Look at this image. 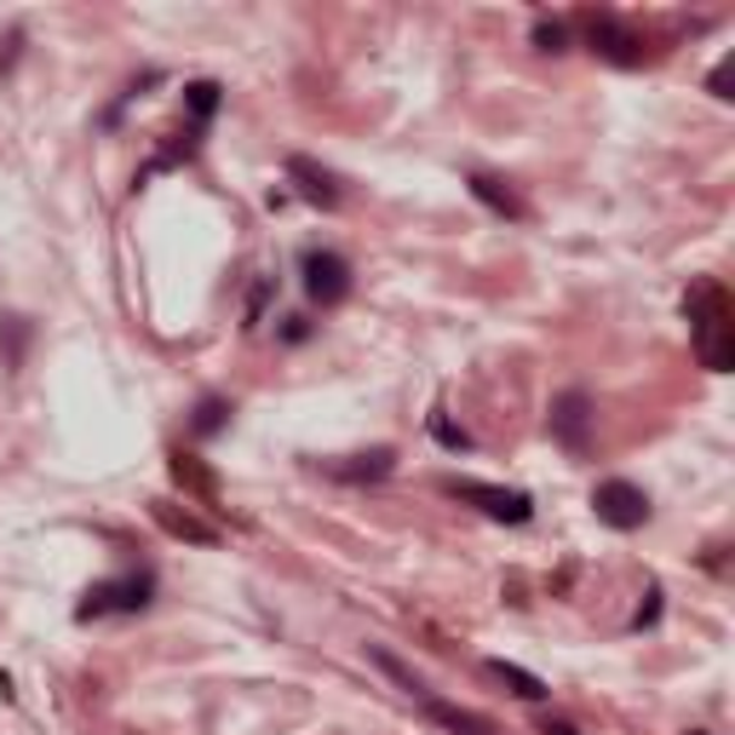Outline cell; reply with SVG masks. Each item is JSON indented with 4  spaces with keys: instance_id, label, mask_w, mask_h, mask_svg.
Masks as SVG:
<instances>
[{
    "instance_id": "cell-20",
    "label": "cell",
    "mask_w": 735,
    "mask_h": 735,
    "mask_svg": "<svg viewBox=\"0 0 735 735\" xmlns=\"http://www.w3.org/2000/svg\"><path fill=\"white\" fill-rule=\"evenodd\" d=\"M689 735H707V729H689Z\"/></svg>"
},
{
    "instance_id": "cell-6",
    "label": "cell",
    "mask_w": 735,
    "mask_h": 735,
    "mask_svg": "<svg viewBox=\"0 0 735 735\" xmlns=\"http://www.w3.org/2000/svg\"><path fill=\"white\" fill-rule=\"evenodd\" d=\"M150 604V581L144 575H127V581H104L87 592L81 615H110V610H144Z\"/></svg>"
},
{
    "instance_id": "cell-12",
    "label": "cell",
    "mask_w": 735,
    "mask_h": 735,
    "mask_svg": "<svg viewBox=\"0 0 735 735\" xmlns=\"http://www.w3.org/2000/svg\"><path fill=\"white\" fill-rule=\"evenodd\" d=\"M472 195H477L483 208L506 213V219H517V213H523V202L512 195V184H500V179H489V173H472Z\"/></svg>"
},
{
    "instance_id": "cell-19",
    "label": "cell",
    "mask_w": 735,
    "mask_h": 735,
    "mask_svg": "<svg viewBox=\"0 0 735 735\" xmlns=\"http://www.w3.org/2000/svg\"><path fill=\"white\" fill-rule=\"evenodd\" d=\"M541 735H581L570 718H541Z\"/></svg>"
},
{
    "instance_id": "cell-1",
    "label": "cell",
    "mask_w": 735,
    "mask_h": 735,
    "mask_svg": "<svg viewBox=\"0 0 735 735\" xmlns=\"http://www.w3.org/2000/svg\"><path fill=\"white\" fill-rule=\"evenodd\" d=\"M689 322H695V345H701V362L713 368V374H724L729 368V299L718 282H701L689 293Z\"/></svg>"
},
{
    "instance_id": "cell-18",
    "label": "cell",
    "mask_w": 735,
    "mask_h": 735,
    "mask_svg": "<svg viewBox=\"0 0 735 735\" xmlns=\"http://www.w3.org/2000/svg\"><path fill=\"white\" fill-rule=\"evenodd\" d=\"M264 299H271V276H264V282H253V299H248V328L264 316Z\"/></svg>"
},
{
    "instance_id": "cell-7",
    "label": "cell",
    "mask_w": 735,
    "mask_h": 735,
    "mask_svg": "<svg viewBox=\"0 0 735 735\" xmlns=\"http://www.w3.org/2000/svg\"><path fill=\"white\" fill-rule=\"evenodd\" d=\"M586 431H592V403L586 391H563L552 403V437L570 443V449H586Z\"/></svg>"
},
{
    "instance_id": "cell-13",
    "label": "cell",
    "mask_w": 735,
    "mask_h": 735,
    "mask_svg": "<svg viewBox=\"0 0 735 735\" xmlns=\"http://www.w3.org/2000/svg\"><path fill=\"white\" fill-rule=\"evenodd\" d=\"M173 477H179V489H190V494H202V500H213L219 494V483H213V472L202 460H190V454H173Z\"/></svg>"
},
{
    "instance_id": "cell-2",
    "label": "cell",
    "mask_w": 735,
    "mask_h": 735,
    "mask_svg": "<svg viewBox=\"0 0 735 735\" xmlns=\"http://www.w3.org/2000/svg\"><path fill=\"white\" fill-rule=\"evenodd\" d=\"M454 500H465V506H477L483 517H494V523H528V494L523 489H500V483H477V477H449L443 483Z\"/></svg>"
},
{
    "instance_id": "cell-17",
    "label": "cell",
    "mask_w": 735,
    "mask_h": 735,
    "mask_svg": "<svg viewBox=\"0 0 735 735\" xmlns=\"http://www.w3.org/2000/svg\"><path fill=\"white\" fill-rule=\"evenodd\" d=\"M224 414H230V409L219 403V396H208V403L195 409V431H202V437H208V431H219V425H224Z\"/></svg>"
},
{
    "instance_id": "cell-14",
    "label": "cell",
    "mask_w": 735,
    "mask_h": 735,
    "mask_svg": "<svg viewBox=\"0 0 735 735\" xmlns=\"http://www.w3.org/2000/svg\"><path fill=\"white\" fill-rule=\"evenodd\" d=\"M368 655H374V666H380V673H385V678H391L396 689H409L414 701H425V695H431V689H425V684H420V678H414V673H409V666L396 661L391 650H368Z\"/></svg>"
},
{
    "instance_id": "cell-9",
    "label": "cell",
    "mask_w": 735,
    "mask_h": 735,
    "mask_svg": "<svg viewBox=\"0 0 735 735\" xmlns=\"http://www.w3.org/2000/svg\"><path fill=\"white\" fill-rule=\"evenodd\" d=\"M288 173L299 179V190H305L316 208H340V184H333V173H328V167H316L311 155H293Z\"/></svg>"
},
{
    "instance_id": "cell-15",
    "label": "cell",
    "mask_w": 735,
    "mask_h": 735,
    "mask_svg": "<svg viewBox=\"0 0 735 735\" xmlns=\"http://www.w3.org/2000/svg\"><path fill=\"white\" fill-rule=\"evenodd\" d=\"M534 47H541V52H570V29H563V23H534Z\"/></svg>"
},
{
    "instance_id": "cell-11",
    "label": "cell",
    "mask_w": 735,
    "mask_h": 735,
    "mask_svg": "<svg viewBox=\"0 0 735 735\" xmlns=\"http://www.w3.org/2000/svg\"><path fill=\"white\" fill-rule=\"evenodd\" d=\"M385 472H391V449L351 454V465H328V477H345V483H380Z\"/></svg>"
},
{
    "instance_id": "cell-10",
    "label": "cell",
    "mask_w": 735,
    "mask_h": 735,
    "mask_svg": "<svg viewBox=\"0 0 735 735\" xmlns=\"http://www.w3.org/2000/svg\"><path fill=\"white\" fill-rule=\"evenodd\" d=\"M489 678H500V684H506L512 695H523V701H546V695H552V689L534 678L528 666H517V661H489Z\"/></svg>"
},
{
    "instance_id": "cell-3",
    "label": "cell",
    "mask_w": 735,
    "mask_h": 735,
    "mask_svg": "<svg viewBox=\"0 0 735 735\" xmlns=\"http://www.w3.org/2000/svg\"><path fill=\"white\" fill-rule=\"evenodd\" d=\"M592 506H597V517H604L610 528H644L650 523V494L638 483H626V477L597 483L592 489Z\"/></svg>"
},
{
    "instance_id": "cell-5",
    "label": "cell",
    "mask_w": 735,
    "mask_h": 735,
    "mask_svg": "<svg viewBox=\"0 0 735 735\" xmlns=\"http://www.w3.org/2000/svg\"><path fill=\"white\" fill-rule=\"evenodd\" d=\"M581 23H586V36H592V52H604V58H615V63H638V58H644V41L632 36L621 18H610V12H586Z\"/></svg>"
},
{
    "instance_id": "cell-8",
    "label": "cell",
    "mask_w": 735,
    "mask_h": 735,
    "mask_svg": "<svg viewBox=\"0 0 735 735\" xmlns=\"http://www.w3.org/2000/svg\"><path fill=\"white\" fill-rule=\"evenodd\" d=\"M150 517L167 528V534H179V541H195V546H219V528L213 523H202V517H190V512H179L173 500H150Z\"/></svg>"
},
{
    "instance_id": "cell-16",
    "label": "cell",
    "mask_w": 735,
    "mask_h": 735,
    "mask_svg": "<svg viewBox=\"0 0 735 735\" xmlns=\"http://www.w3.org/2000/svg\"><path fill=\"white\" fill-rule=\"evenodd\" d=\"M213 110H219V87H213V81H195V87H190V115L208 121Z\"/></svg>"
},
{
    "instance_id": "cell-4",
    "label": "cell",
    "mask_w": 735,
    "mask_h": 735,
    "mask_svg": "<svg viewBox=\"0 0 735 735\" xmlns=\"http://www.w3.org/2000/svg\"><path fill=\"white\" fill-rule=\"evenodd\" d=\"M305 293L316 305H340L351 293V264L340 253H305Z\"/></svg>"
}]
</instances>
